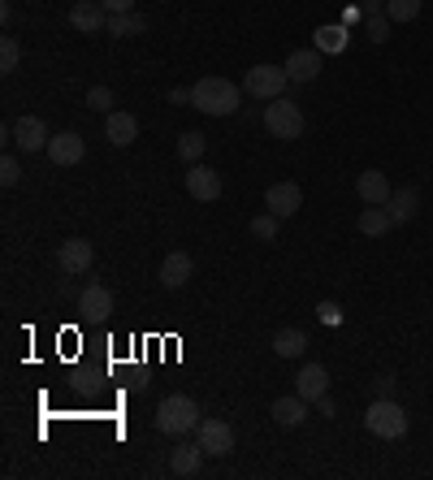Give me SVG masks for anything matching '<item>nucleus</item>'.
Wrapping results in <instances>:
<instances>
[{
  "label": "nucleus",
  "mask_w": 433,
  "mask_h": 480,
  "mask_svg": "<svg viewBox=\"0 0 433 480\" xmlns=\"http://www.w3.org/2000/svg\"><path fill=\"white\" fill-rule=\"evenodd\" d=\"M243 96H247V92L234 87L230 78L208 74V78H200V83L191 87V108H200L208 117H230V113H238V100Z\"/></svg>",
  "instance_id": "nucleus-1"
},
{
  "label": "nucleus",
  "mask_w": 433,
  "mask_h": 480,
  "mask_svg": "<svg viewBox=\"0 0 433 480\" xmlns=\"http://www.w3.org/2000/svg\"><path fill=\"white\" fill-rule=\"evenodd\" d=\"M156 428L169 433V437H187V433L200 428V407L187 394H169V398H161V407H156Z\"/></svg>",
  "instance_id": "nucleus-2"
},
{
  "label": "nucleus",
  "mask_w": 433,
  "mask_h": 480,
  "mask_svg": "<svg viewBox=\"0 0 433 480\" xmlns=\"http://www.w3.org/2000/svg\"><path fill=\"white\" fill-rule=\"evenodd\" d=\"M365 428L373 437H381V442H399L403 433H407V412L395 398H373L365 412Z\"/></svg>",
  "instance_id": "nucleus-3"
},
{
  "label": "nucleus",
  "mask_w": 433,
  "mask_h": 480,
  "mask_svg": "<svg viewBox=\"0 0 433 480\" xmlns=\"http://www.w3.org/2000/svg\"><path fill=\"white\" fill-rule=\"evenodd\" d=\"M286 87H291L286 65H252V69H247V78H243V92H247L252 100H261V104L286 96Z\"/></svg>",
  "instance_id": "nucleus-4"
},
{
  "label": "nucleus",
  "mask_w": 433,
  "mask_h": 480,
  "mask_svg": "<svg viewBox=\"0 0 433 480\" xmlns=\"http://www.w3.org/2000/svg\"><path fill=\"white\" fill-rule=\"evenodd\" d=\"M265 130L273 139H300L303 134V108L295 100L277 96L265 104Z\"/></svg>",
  "instance_id": "nucleus-5"
},
{
  "label": "nucleus",
  "mask_w": 433,
  "mask_h": 480,
  "mask_svg": "<svg viewBox=\"0 0 433 480\" xmlns=\"http://www.w3.org/2000/svg\"><path fill=\"white\" fill-rule=\"evenodd\" d=\"M9 139L31 156V152H48V126H44V117H35V113H27V117H18L13 126H9Z\"/></svg>",
  "instance_id": "nucleus-6"
},
{
  "label": "nucleus",
  "mask_w": 433,
  "mask_h": 480,
  "mask_svg": "<svg viewBox=\"0 0 433 480\" xmlns=\"http://www.w3.org/2000/svg\"><path fill=\"white\" fill-rule=\"evenodd\" d=\"M83 156H87V143H83L78 130H61V134L48 139V160H52L57 169H69V164H78Z\"/></svg>",
  "instance_id": "nucleus-7"
},
{
  "label": "nucleus",
  "mask_w": 433,
  "mask_h": 480,
  "mask_svg": "<svg viewBox=\"0 0 433 480\" xmlns=\"http://www.w3.org/2000/svg\"><path fill=\"white\" fill-rule=\"evenodd\" d=\"M200 446L212 454V459H221V454H230L234 450V428L226 424L221 416H208V420H200Z\"/></svg>",
  "instance_id": "nucleus-8"
},
{
  "label": "nucleus",
  "mask_w": 433,
  "mask_h": 480,
  "mask_svg": "<svg viewBox=\"0 0 433 480\" xmlns=\"http://www.w3.org/2000/svg\"><path fill=\"white\" fill-rule=\"evenodd\" d=\"M69 27H74L78 35L108 31V9H104L100 0H78V4L69 9Z\"/></svg>",
  "instance_id": "nucleus-9"
},
{
  "label": "nucleus",
  "mask_w": 433,
  "mask_h": 480,
  "mask_svg": "<svg viewBox=\"0 0 433 480\" xmlns=\"http://www.w3.org/2000/svg\"><path fill=\"white\" fill-rule=\"evenodd\" d=\"M265 208L273 212V217H295L303 208V191H300V182H273L265 191Z\"/></svg>",
  "instance_id": "nucleus-10"
},
{
  "label": "nucleus",
  "mask_w": 433,
  "mask_h": 480,
  "mask_svg": "<svg viewBox=\"0 0 433 480\" xmlns=\"http://www.w3.org/2000/svg\"><path fill=\"white\" fill-rule=\"evenodd\" d=\"M57 264H61V273H69V277H83L96 264V252H92L87 238H66L61 252H57Z\"/></svg>",
  "instance_id": "nucleus-11"
},
{
  "label": "nucleus",
  "mask_w": 433,
  "mask_h": 480,
  "mask_svg": "<svg viewBox=\"0 0 433 480\" xmlns=\"http://www.w3.org/2000/svg\"><path fill=\"white\" fill-rule=\"evenodd\" d=\"M187 195L191 199H200V204H212V199H221V173L217 169H208V164H191L187 169Z\"/></svg>",
  "instance_id": "nucleus-12"
},
{
  "label": "nucleus",
  "mask_w": 433,
  "mask_h": 480,
  "mask_svg": "<svg viewBox=\"0 0 433 480\" xmlns=\"http://www.w3.org/2000/svg\"><path fill=\"white\" fill-rule=\"evenodd\" d=\"M208 450L200 442H178V446L169 450V472L173 476H200V463Z\"/></svg>",
  "instance_id": "nucleus-13"
},
{
  "label": "nucleus",
  "mask_w": 433,
  "mask_h": 480,
  "mask_svg": "<svg viewBox=\"0 0 433 480\" xmlns=\"http://www.w3.org/2000/svg\"><path fill=\"white\" fill-rule=\"evenodd\" d=\"M295 394H303L308 403L325 398V394H330V372H325V364H303L300 377H295Z\"/></svg>",
  "instance_id": "nucleus-14"
},
{
  "label": "nucleus",
  "mask_w": 433,
  "mask_h": 480,
  "mask_svg": "<svg viewBox=\"0 0 433 480\" xmlns=\"http://www.w3.org/2000/svg\"><path fill=\"white\" fill-rule=\"evenodd\" d=\"M104 139H108L113 148H131L134 139H139V117H134V113H117V108H113V113L104 117Z\"/></svg>",
  "instance_id": "nucleus-15"
},
{
  "label": "nucleus",
  "mask_w": 433,
  "mask_h": 480,
  "mask_svg": "<svg viewBox=\"0 0 433 480\" xmlns=\"http://www.w3.org/2000/svg\"><path fill=\"white\" fill-rule=\"evenodd\" d=\"M269 416L277 420L282 428H300L303 420H308V398H303V394H286V398H273Z\"/></svg>",
  "instance_id": "nucleus-16"
},
{
  "label": "nucleus",
  "mask_w": 433,
  "mask_h": 480,
  "mask_svg": "<svg viewBox=\"0 0 433 480\" xmlns=\"http://www.w3.org/2000/svg\"><path fill=\"white\" fill-rule=\"evenodd\" d=\"M286 74H291V83H312L321 74V48H295L286 57Z\"/></svg>",
  "instance_id": "nucleus-17"
},
{
  "label": "nucleus",
  "mask_w": 433,
  "mask_h": 480,
  "mask_svg": "<svg viewBox=\"0 0 433 480\" xmlns=\"http://www.w3.org/2000/svg\"><path fill=\"white\" fill-rule=\"evenodd\" d=\"M386 212H390V221L395 225H407L416 212H421V191H416V187H399V191H390Z\"/></svg>",
  "instance_id": "nucleus-18"
},
{
  "label": "nucleus",
  "mask_w": 433,
  "mask_h": 480,
  "mask_svg": "<svg viewBox=\"0 0 433 480\" xmlns=\"http://www.w3.org/2000/svg\"><path fill=\"white\" fill-rule=\"evenodd\" d=\"M78 312H83L87 320L113 316V290L108 286H87L83 294H78Z\"/></svg>",
  "instance_id": "nucleus-19"
},
{
  "label": "nucleus",
  "mask_w": 433,
  "mask_h": 480,
  "mask_svg": "<svg viewBox=\"0 0 433 480\" xmlns=\"http://www.w3.org/2000/svg\"><path fill=\"white\" fill-rule=\"evenodd\" d=\"M191 256L187 252H169L165 256V264H161V286L165 290H182L187 282H191Z\"/></svg>",
  "instance_id": "nucleus-20"
},
{
  "label": "nucleus",
  "mask_w": 433,
  "mask_h": 480,
  "mask_svg": "<svg viewBox=\"0 0 433 480\" xmlns=\"http://www.w3.org/2000/svg\"><path fill=\"white\" fill-rule=\"evenodd\" d=\"M390 191H395V187L386 182V173H381V169H365V173L356 178V195H360L365 204H386Z\"/></svg>",
  "instance_id": "nucleus-21"
},
{
  "label": "nucleus",
  "mask_w": 433,
  "mask_h": 480,
  "mask_svg": "<svg viewBox=\"0 0 433 480\" xmlns=\"http://www.w3.org/2000/svg\"><path fill=\"white\" fill-rule=\"evenodd\" d=\"M360 234H365V238H381V234H386V229H390V212H386V204H365V208H360Z\"/></svg>",
  "instance_id": "nucleus-22"
},
{
  "label": "nucleus",
  "mask_w": 433,
  "mask_h": 480,
  "mask_svg": "<svg viewBox=\"0 0 433 480\" xmlns=\"http://www.w3.org/2000/svg\"><path fill=\"white\" fill-rule=\"evenodd\" d=\"M308 351V333L303 329H277L273 333V355L277 359H300Z\"/></svg>",
  "instance_id": "nucleus-23"
},
{
  "label": "nucleus",
  "mask_w": 433,
  "mask_h": 480,
  "mask_svg": "<svg viewBox=\"0 0 433 480\" xmlns=\"http://www.w3.org/2000/svg\"><path fill=\"white\" fill-rule=\"evenodd\" d=\"M148 31V18L143 13H108V35H117V39H126V35H143Z\"/></svg>",
  "instance_id": "nucleus-24"
},
{
  "label": "nucleus",
  "mask_w": 433,
  "mask_h": 480,
  "mask_svg": "<svg viewBox=\"0 0 433 480\" xmlns=\"http://www.w3.org/2000/svg\"><path fill=\"white\" fill-rule=\"evenodd\" d=\"M204 152H208V139H204L200 130H187V134H178V156L187 160V164H200Z\"/></svg>",
  "instance_id": "nucleus-25"
},
{
  "label": "nucleus",
  "mask_w": 433,
  "mask_h": 480,
  "mask_svg": "<svg viewBox=\"0 0 433 480\" xmlns=\"http://www.w3.org/2000/svg\"><path fill=\"white\" fill-rule=\"evenodd\" d=\"M347 27H317V48L321 52H342L347 48Z\"/></svg>",
  "instance_id": "nucleus-26"
},
{
  "label": "nucleus",
  "mask_w": 433,
  "mask_h": 480,
  "mask_svg": "<svg viewBox=\"0 0 433 480\" xmlns=\"http://www.w3.org/2000/svg\"><path fill=\"white\" fill-rule=\"evenodd\" d=\"M386 18L390 22H416L421 18V0H386Z\"/></svg>",
  "instance_id": "nucleus-27"
},
{
  "label": "nucleus",
  "mask_w": 433,
  "mask_h": 480,
  "mask_svg": "<svg viewBox=\"0 0 433 480\" xmlns=\"http://www.w3.org/2000/svg\"><path fill=\"white\" fill-rule=\"evenodd\" d=\"M277 225H282V217H273V212L252 217V238H261V243H277Z\"/></svg>",
  "instance_id": "nucleus-28"
},
{
  "label": "nucleus",
  "mask_w": 433,
  "mask_h": 480,
  "mask_svg": "<svg viewBox=\"0 0 433 480\" xmlns=\"http://www.w3.org/2000/svg\"><path fill=\"white\" fill-rule=\"evenodd\" d=\"M18 61H22V48H18L13 35H4V39H0V74H13Z\"/></svg>",
  "instance_id": "nucleus-29"
},
{
  "label": "nucleus",
  "mask_w": 433,
  "mask_h": 480,
  "mask_svg": "<svg viewBox=\"0 0 433 480\" xmlns=\"http://www.w3.org/2000/svg\"><path fill=\"white\" fill-rule=\"evenodd\" d=\"M365 18H368V39H373V44H386V39H390V18H386V9L365 13Z\"/></svg>",
  "instance_id": "nucleus-30"
},
{
  "label": "nucleus",
  "mask_w": 433,
  "mask_h": 480,
  "mask_svg": "<svg viewBox=\"0 0 433 480\" xmlns=\"http://www.w3.org/2000/svg\"><path fill=\"white\" fill-rule=\"evenodd\" d=\"M87 104H92L96 113H113V92H108L104 83H96V87L87 92Z\"/></svg>",
  "instance_id": "nucleus-31"
},
{
  "label": "nucleus",
  "mask_w": 433,
  "mask_h": 480,
  "mask_svg": "<svg viewBox=\"0 0 433 480\" xmlns=\"http://www.w3.org/2000/svg\"><path fill=\"white\" fill-rule=\"evenodd\" d=\"M0 182H4V187H18V182H22V164H18V156L0 160Z\"/></svg>",
  "instance_id": "nucleus-32"
},
{
  "label": "nucleus",
  "mask_w": 433,
  "mask_h": 480,
  "mask_svg": "<svg viewBox=\"0 0 433 480\" xmlns=\"http://www.w3.org/2000/svg\"><path fill=\"white\" fill-rule=\"evenodd\" d=\"M395 389H399V381L390 372H377L373 377V398H395Z\"/></svg>",
  "instance_id": "nucleus-33"
},
{
  "label": "nucleus",
  "mask_w": 433,
  "mask_h": 480,
  "mask_svg": "<svg viewBox=\"0 0 433 480\" xmlns=\"http://www.w3.org/2000/svg\"><path fill=\"white\" fill-rule=\"evenodd\" d=\"M317 316H321V324H342V308L325 299V303H317Z\"/></svg>",
  "instance_id": "nucleus-34"
},
{
  "label": "nucleus",
  "mask_w": 433,
  "mask_h": 480,
  "mask_svg": "<svg viewBox=\"0 0 433 480\" xmlns=\"http://www.w3.org/2000/svg\"><path fill=\"white\" fill-rule=\"evenodd\" d=\"M104 9H108V13H131L134 9V0H100Z\"/></svg>",
  "instance_id": "nucleus-35"
},
{
  "label": "nucleus",
  "mask_w": 433,
  "mask_h": 480,
  "mask_svg": "<svg viewBox=\"0 0 433 480\" xmlns=\"http://www.w3.org/2000/svg\"><path fill=\"white\" fill-rule=\"evenodd\" d=\"M169 104H191V92H187V87H173V92H169Z\"/></svg>",
  "instance_id": "nucleus-36"
},
{
  "label": "nucleus",
  "mask_w": 433,
  "mask_h": 480,
  "mask_svg": "<svg viewBox=\"0 0 433 480\" xmlns=\"http://www.w3.org/2000/svg\"><path fill=\"white\" fill-rule=\"evenodd\" d=\"M360 9H365V13H377V9H386V0H365Z\"/></svg>",
  "instance_id": "nucleus-37"
}]
</instances>
